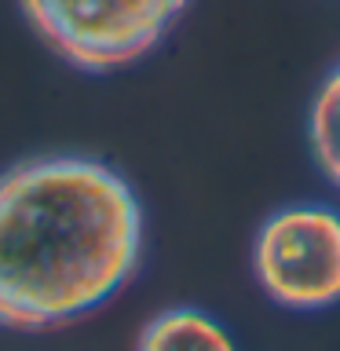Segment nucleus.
<instances>
[{
  "label": "nucleus",
  "instance_id": "f257e3e1",
  "mask_svg": "<svg viewBox=\"0 0 340 351\" xmlns=\"http://www.w3.org/2000/svg\"><path fill=\"white\" fill-rule=\"evenodd\" d=\"M147 216L114 165L37 154L0 172V329L48 333L110 304L143 267Z\"/></svg>",
  "mask_w": 340,
  "mask_h": 351
},
{
  "label": "nucleus",
  "instance_id": "f03ea898",
  "mask_svg": "<svg viewBox=\"0 0 340 351\" xmlns=\"http://www.w3.org/2000/svg\"><path fill=\"white\" fill-rule=\"evenodd\" d=\"M29 29L81 73H117L158 48L191 0H19Z\"/></svg>",
  "mask_w": 340,
  "mask_h": 351
},
{
  "label": "nucleus",
  "instance_id": "7ed1b4c3",
  "mask_svg": "<svg viewBox=\"0 0 340 351\" xmlns=\"http://www.w3.org/2000/svg\"><path fill=\"white\" fill-rule=\"evenodd\" d=\"M260 289L285 311H326L340 304V213L329 205H285L252 241Z\"/></svg>",
  "mask_w": 340,
  "mask_h": 351
},
{
  "label": "nucleus",
  "instance_id": "20e7f679",
  "mask_svg": "<svg viewBox=\"0 0 340 351\" xmlns=\"http://www.w3.org/2000/svg\"><path fill=\"white\" fill-rule=\"evenodd\" d=\"M136 351H238V344L202 307H165L143 326Z\"/></svg>",
  "mask_w": 340,
  "mask_h": 351
},
{
  "label": "nucleus",
  "instance_id": "39448f33",
  "mask_svg": "<svg viewBox=\"0 0 340 351\" xmlns=\"http://www.w3.org/2000/svg\"><path fill=\"white\" fill-rule=\"evenodd\" d=\"M307 139L318 172L340 191V62L322 77L307 114Z\"/></svg>",
  "mask_w": 340,
  "mask_h": 351
}]
</instances>
